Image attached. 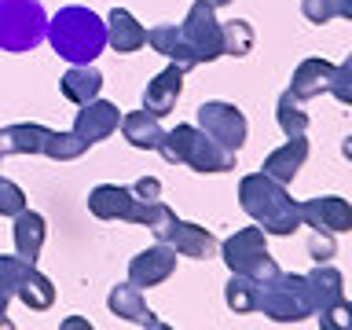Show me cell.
Listing matches in <instances>:
<instances>
[{"label":"cell","instance_id":"obj_1","mask_svg":"<svg viewBox=\"0 0 352 330\" xmlns=\"http://www.w3.org/2000/svg\"><path fill=\"white\" fill-rule=\"evenodd\" d=\"M239 206L264 235H294L301 228V209L286 191V184L264 173H250L239 180Z\"/></svg>","mask_w":352,"mask_h":330},{"label":"cell","instance_id":"obj_2","mask_svg":"<svg viewBox=\"0 0 352 330\" xmlns=\"http://www.w3.org/2000/svg\"><path fill=\"white\" fill-rule=\"evenodd\" d=\"M44 37H48L52 48L59 52V59H66L70 66L96 63V55L107 48V22L99 19L92 8L66 4L48 19Z\"/></svg>","mask_w":352,"mask_h":330},{"label":"cell","instance_id":"obj_3","mask_svg":"<svg viewBox=\"0 0 352 330\" xmlns=\"http://www.w3.org/2000/svg\"><path fill=\"white\" fill-rule=\"evenodd\" d=\"M158 154L169 165H187L195 173H231L239 158L235 151H224L220 143H213L198 125H176L162 132Z\"/></svg>","mask_w":352,"mask_h":330},{"label":"cell","instance_id":"obj_4","mask_svg":"<svg viewBox=\"0 0 352 330\" xmlns=\"http://www.w3.org/2000/svg\"><path fill=\"white\" fill-rule=\"evenodd\" d=\"M88 151L85 140H77L74 132L44 129L37 121H19V125L0 129V162L15 158V154H44L52 162H74Z\"/></svg>","mask_w":352,"mask_h":330},{"label":"cell","instance_id":"obj_5","mask_svg":"<svg viewBox=\"0 0 352 330\" xmlns=\"http://www.w3.org/2000/svg\"><path fill=\"white\" fill-rule=\"evenodd\" d=\"M48 30L41 0H0V52H33Z\"/></svg>","mask_w":352,"mask_h":330},{"label":"cell","instance_id":"obj_6","mask_svg":"<svg viewBox=\"0 0 352 330\" xmlns=\"http://www.w3.org/2000/svg\"><path fill=\"white\" fill-rule=\"evenodd\" d=\"M264 239L268 235H264L261 228H242V231H235V235H228L224 242H217L228 272L246 275V279H253V283H268L272 275L279 272V264H275V257L268 253V242Z\"/></svg>","mask_w":352,"mask_h":330},{"label":"cell","instance_id":"obj_7","mask_svg":"<svg viewBox=\"0 0 352 330\" xmlns=\"http://www.w3.org/2000/svg\"><path fill=\"white\" fill-rule=\"evenodd\" d=\"M257 312H264L272 323H301V319H308L312 316V301H308L305 275L275 272L268 283H261Z\"/></svg>","mask_w":352,"mask_h":330},{"label":"cell","instance_id":"obj_8","mask_svg":"<svg viewBox=\"0 0 352 330\" xmlns=\"http://www.w3.org/2000/svg\"><path fill=\"white\" fill-rule=\"evenodd\" d=\"M88 213L96 220H129V224H143L151 228L154 220L165 213V202H147V198L132 195V187H118V184H99L88 195Z\"/></svg>","mask_w":352,"mask_h":330},{"label":"cell","instance_id":"obj_9","mask_svg":"<svg viewBox=\"0 0 352 330\" xmlns=\"http://www.w3.org/2000/svg\"><path fill=\"white\" fill-rule=\"evenodd\" d=\"M151 235H154V242H165V246H173L180 257H191V261H209L217 253L213 231L202 228V224H191V220H180L169 206H165V213L151 224Z\"/></svg>","mask_w":352,"mask_h":330},{"label":"cell","instance_id":"obj_10","mask_svg":"<svg viewBox=\"0 0 352 330\" xmlns=\"http://www.w3.org/2000/svg\"><path fill=\"white\" fill-rule=\"evenodd\" d=\"M180 37L187 44V55L195 59V66L220 59V22H217V8H209L206 0H195L187 8V15L180 22Z\"/></svg>","mask_w":352,"mask_h":330},{"label":"cell","instance_id":"obj_11","mask_svg":"<svg viewBox=\"0 0 352 330\" xmlns=\"http://www.w3.org/2000/svg\"><path fill=\"white\" fill-rule=\"evenodd\" d=\"M198 129L206 132L213 143H220L224 151H242V143L250 136V125H246V114L228 103V99H206L198 107Z\"/></svg>","mask_w":352,"mask_h":330},{"label":"cell","instance_id":"obj_12","mask_svg":"<svg viewBox=\"0 0 352 330\" xmlns=\"http://www.w3.org/2000/svg\"><path fill=\"white\" fill-rule=\"evenodd\" d=\"M297 209H301V224L316 228V231L341 235V231L352 228V206L341 195H316L308 202H297Z\"/></svg>","mask_w":352,"mask_h":330},{"label":"cell","instance_id":"obj_13","mask_svg":"<svg viewBox=\"0 0 352 330\" xmlns=\"http://www.w3.org/2000/svg\"><path fill=\"white\" fill-rule=\"evenodd\" d=\"M121 125V110L114 103H107V99H88V103H81V110H77V118H74V136L77 140H85L88 147L92 143H103L110 140L118 132Z\"/></svg>","mask_w":352,"mask_h":330},{"label":"cell","instance_id":"obj_14","mask_svg":"<svg viewBox=\"0 0 352 330\" xmlns=\"http://www.w3.org/2000/svg\"><path fill=\"white\" fill-rule=\"evenodd\" d=\"M173 272H176V250L165 246V242H154L151 250H140L136 257L129 261V283L140 286V290L162 286Z\"/></svg>","mask_w":352,"mask_h":330},{"label":"cell","instance_id":"obj_15","mask_svg":"<svg viewBox=\"0 0 352 330\" xmlns=\"http://www.w3.org/2000/svg\"><path fill=\"white\" fill-rule=\"evenodd\" d=\"M184 66H176V63H169L162 74H154L151 81H147V88H143V110L147 114H154V118H165L169 110L176 107V99H180V92H184Z\"/></svg>","mask_w":352,"mask_h":330},{"label":"cell","instance_id":"obj_16","mask_svg":"<svg viewBox=\"0 0 352 330\" xmlns=\"http://www.w3.org/2000/svg\"><path fill=\"white\" fill-rule=\"evenodd\" d=\"M107 305L118 319H129V323L147 327V330H165V323L147 308V301H143V290L132 283H118L114 290L107 294Z\"/></svg>","mask_w":352,"mask_h":330},{"label":"cell","instance_id":"obj_17","mask_svg":"<svg viewBox=\"0 0 352 330\" xmlns=\"http://www.w3.org/2000/svg\"><path fill=\"white\" fill-rule=\"evenodd\" d=\"M338 81V66L327 63V59H301L297 63V70L290 77V92L301 99V103H308L312 96H323L330 92Z\"/></svg>","mask_w":352,"mask_h":330},{"label":"cell","instance_id":"obj_18","mask_svg":"<svg viewBox=\"0 0 352 330\" xmlns=\"http://www.w3.org/2000/svg\"><path fill=\"white\" fill-rule=\"evenodd\" d=\"M305 286H308V301H312V312H327L330 305H338L345 297V275H341L330 261H319L312 272L305 275Z\"/></svg>","mask_w":352,"mask_h":330},{"label":"cell","instance_id":"obj_19","mask_svg":"<svg viewBox=\"0 0 352 330\" xmlns=\"http://www.w3.org/2000/svg\"><path fill=\"white\" fill-rule=\"evenodd\" d=\"M305 162H308V140L294 136V140H286L283 147H275L268 158H264L261 173L272 176V180H279V184H294V176L305 169Z\"/></svg>","mask_w":352,"mask_h":330},{"label":"cell","instance_id":"obj_20","mask_svg":"<svg viewBox=\"0 0 352 330\" xmlns=\"http://www.w3.org/2000/svg\"><path fill=\"white\" fill-rule=\"evenodd\" d=\"M103 22H107V44H110L118 55H132V52H140L143 44H147V30L136 22V15H132V11L114 8Z\"/></svg>","mask_w":352,"mask_h":330},{"label":"cell","instance_id":"obj_21","mask_svg":"<svg viewBox=\"0 0 352 330\" xmlns=\"http://www.w3.org/2000/svg\"><path fill=\"white\" fill-rule=\"evenodd\" d=\"M15 220V228H11V235H15V253L22 261H30V264H37L41 257V246H44V235H48V220H44L41 213H33V209L26 206L19 217H11Z\"/></svg>","mask_w":352,"mask_h":330},{"label":"cell","instance_id":"obj_22","mask_svg":"<svg viewBox=\"0 0 352 330\" xmlns=\"http://www.w3.org/2000/svg\"><path fill=\"white\" fill-rule=\"evenodd\" d=\"M59 92L70 99V103H88V99H96L103 92V74L96 70L92 63H81V66H70L63 77H59Z\"/></svg>","mask_w":352,"mask_h":330},{"label":"cell","instance_id":"obj_23","mask_svg":"<svg viewBox=\"0 0 352 330\" xmlns=\"http://www.w3.org/2000/svg\"><path fill=\"white\" fill-rule=\"evenodd\" d=\"M121 132L136 151H158L165 129H162V118L147 114V110H132V114L121 118Z\"/></svg>","mask_w":352,"mask_h":330},{"label":"cell","instance_id":"obj_24","mask_svg":"<svg viewBox=\"0 0 352 330\" xmlns=\"http://www.w3.org/2000/svg\"><path fill=\"white\" fill-rule=\"evenodd\" d=\"M147 44L158 55H165L169 63H176V66H184V70H195V59L187 55V44H184V37H180V26L176 22H162V26H151L147 30Z\"/></svg>","mask_w":352,"mask_h":330},{"label":"cell","instance_id":"obj_25","mask_svg":"<svg viewBox=\"0 0 352 330\" xmlns=\"http://www.w3.org/2000/svg\"><path fill=\"white\" fill-rule=\"evenodd\" d=\"M15 297L26 308H33V312H48L52 301H55V286L48 275L37 272V264H26V272H22V279L15 286Z\"/></svg>","mask_w":352,"mask_h":330},{"label":"cell","instance_id":"obj_26","mask_svg":"<svg viewBox=\"0 0 352 330\" xmlns=\"http://www.w3.org/2000/svg\"><path fill=\"white\" fill-rule=\"evenodd\" d=\"M275 118H279V129H283L286 140L305 136L308 132V110H305V103L290 92V88H286V92L279 96V103H275Z\"/></svg>","mask_w":352,"mask_h":330},{"label":"cell","instance_id":"obj_27","mask_svg":"<svg viewBox=\"0 0 352 330\" xmlns=\"http://www.w3.org/2000/svg\"><path fill=\"white\" fill-rule=\"evenodd\" d=\"M26 264H30V261H22L19 253H15V257H4V253H0V330L11 327L8 301L15 297V286H19V279H22V272H26Z\"/></svg>","mask_w":352,"mask_h":330},{"label":"cell","instance_id":"obj_28","mask_svg":"<svg viewBox=\"0 0 352 330\" xmlns=\"http://www.w3.org/2000/svg\"><path fill=\"white\" fill-rule=\"evenodd\" d=\"M220 52L224 55H242L253 52V26L246 19H231V22H220Z\"/></svg>","mask_w":352,"mask_h":330},{"label":"cell","instance_id":"obj_29","mask_svg":"<svg viewBox=\"0 0 352 330\" xmlns=\"http://www.w3.org/2000/svg\"><path fill=\"white\" fill-rule=\"evenodd\" d=\"M257 290H261V283H253V279H246V275H235L231 272V279H228V286H224V301H228V308L231 312H257Z\"/></svg>","mask_w":352,"mask_h":330},{"label":"cell","instance_id":"obj_30","mask_svg":"<svg viewBox=\"0 0 352 330\" xmlns=\"http://www.w3.org/2000/svg\"><path fill=\"white\" fill-rule=\"evenodd\" d=\"M301 11L308 22L327 26L334 19H352V0H301Z\"/></svg>","mask_w":352,"mask_h":330},{"label":"cell","instance_id":"obj_31","mask_svg":"<svg viewBox=\"0 0 352 330\" xmlns=\"http://www.w3.org/2000/svg\"><path fill=\"white\" fill-rule=\"evenodd\" d=\"M22 209H26V191L15 180L0 176V217H19Z\"/></svg>","mask_w":352,"mask_h":330},{"label":"cell","instance_id":"obj_32","mask_svg":"<svg viewBox=\"0 0 352 330\" xmlns=\"http://www.w3.org/2000/svg\"><path fill=\"white\" fill-rule=\"evenodd\" d=\"M319 327L323 330H349L352 327V305L341 297L338 305H330L327 312H319Z\"/></svg>","mask_w":352,"mask_h":330},{"label":"cell","instance_id":"obj_33","mask_svg":"<svg viewBox=\"0 0 352 330\" xmlns=\"http://www.w3.org/2000/svg\"><path fill=\"white\" fill-rule=\"evenodd\" d=\"M308 253L316 257V264H319V261H334V253H338L334 235H330V231H316L312 242H308Z\"/></svg>","mask_w":352,"mask_h":330},{"label":"cell","instance_id":"obj_34","mask_svg":"<svg viewBox=\"0 0 352 330\" xmlns=\"http://www.w3.org/2000/svg\"><path fill=\"white\" fill-rule=\"evenodd\" d=\"M330 96H334L338 103H352V63L349 59L338 66V81L330 88Z\"/></svg>","mask_w":352,"mask_h":330},{"label":"cell","instance_id":"obj_35","mask_svg":"<svg viewBox=\"0 0 352 330\" xmlns=\"http://www.w3.org/2000/svg\"><path fill=\"white\" fill-rule=\"evenodd\" d=\"M132 195L147 198V202H158V198H162V180H158V176H143V180L132 184Z\"/></svg>","mask_w":352,"mask_h":330},{"label":"cell","instance_id":"obj_36","mask_svg":"<svg viewBox=\"0 0 352 330\" xmlns=\"http://www.w3.org/2000/svg\"><path fill=\"white\" fill-rule=\"evenodd\" d=\"M209 8H228V4H235V0H206Z\"/></svg>","mask_w":352,"mask_h":330}]
</instances>
